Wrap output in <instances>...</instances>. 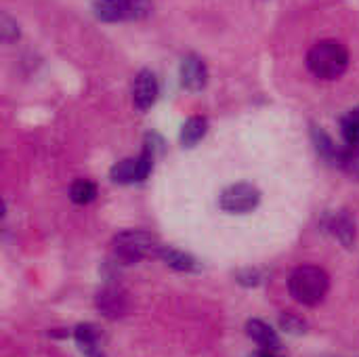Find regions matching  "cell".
Here are the masks:
<instances>
[{"mask_svg":"<svg viewBox=\"0 0 359 357\" xmlns=\"http://www.w3.org/2000/svg\"><path fill=\"white\" fill-rule=\"evenodd\" d=\"M307 67L320 80H339L349 67V50L339 40H320L307 53Z\"/></svg>","mask_w":359,"mask_h":357,"instance_id":"1","label":"cell"},{"mask_svg":"<svg viewBox=\"0 0 359 357\" xmlns=\"http://www.w3.org/2000/svg\"><path fill=\"white\" fill-rule=\"evenodd\" d=\"M288 290L297 303L305 307H316L326 299L330 290V278L318 265H301L290 274Z\"/></svg>","mask_w":359,"mask_h":357,"instance_id":"2","label":"cell"},{"mask_svg":"<svg viewBox=\"0 0 359 357\" xmlns=\"http://www.w3.org/2000/svg\"><path fill=\"white\" fill-rule=\"evenodd\" d=\"M111 246H114L116 259L124 265H133L143 259H158L162 250V244L158 242V238L143 229H126V231L116 234L111 240Z\"/></svg>","mask_w":359,"mask_h":357,"instance_id":"3","label":"cell"},{"mask_svg":"<svg viewBox=\"0 0 359 357\" xmlns=\"http://www.w3.org/2000/svg\"><path fill=\"white\" fill-rule=\"evenodd\" d=\"M95 15L101 21H137L151 13V0H95Z\"/></svg>","mask_w":359,"mask_h":357,"instance_id":"4","label":"cell"},{"mask_svg":"<svg viewBox=\"0 0 359 357\" xmlns=\"http://www.w3.org/2000/svg\"><path fill=\"white\" fill-rule=\"evenodd\" d=\"M261 202V191L250 183H236L223 189L219 206L229 215H246L255 210Z\"/></svg>","mask_w":359,"mask_h":357,"instance_id":"5","label":"cell"},{"mask_svg":"<svg viewBox=\"0 0 359 357\" xmlns=\"http://www.w3.org/2000/svg\"><path fill=\"white\" fill-rule=\"evenodd\" d=\"M95 305H97V311L103 318L120 320V318H124L128 314V295H126L124 288H120L116 284H107L97 292Z\"/></svg>","mask_w":359,"mask_h":357,"instance_id":"6","label":"cell"},{"mask_svg":"<svg viewBox=\"0 0 359 357\" xmlns=\"http://www.w3.org/2000/svg\"><path fill=\"white\" fill-rule=\"evenodd\" d=\"M160 95V84L154 72L141 69L133 82V105L139 112H147Z\"/></svg>","mask_w":359,"mask_h":357,"instance_id":"7","label":"cell"},{"mask_svg":"<svg viewBox=\"0 0 359 357\" xmlns=\"http://www.w3.org/2000/svg\"><path fill=\"white\" fill-rule=\"evenodd\" d=\"M208 82V69H206V63L198 57V55H187L183 61H181V84L191 90V93H198L206 86Z\"/></svg>","mask_w":359,"mask_h":357,"instance_id":"8","label":"cell"},{"mask_svg":"<svg viewBox=\"0 0 359 357\" xmlns=\"http://www.w3.org/2000/svg\"><path fill=\"white\" fill-rule=\"evenodd\" d=\"M158 259L164 265H168L170 269L181 271V274H198L202 269V265L198 263L196 257H191V255H187V252H183L179 248H172V246H162Z\"/></svg>","mask_w":359,"mask_h":357,"instance_id":"9","label":"cell"},{"mask_svg":"<svg viewBox=\"0 0 359 357\" xmlns=\"http://www.w3.org/2000/svg\"><path fill=\"white\" fill-rule=\"evenodd\" d=\"M330 231L332 236L345 246V248H353L355 246V240H358V227H355V221L349 213L341 210L337 213L332 219H330Z\"/></svg>","mask_w":359,"mask_h":357,"instance_id":"10","label":"cell"},{"mask_svg":"<svg viewBox=\"0 0 359 357\" xmlns=\"http://www.w3.org/2000/svg\"><path fill=\"white\" fill-rule=\"evenodd\" d=\"M246 335L261 347L265 349H278L280 347V337L278 332L263 320H248L246 322Z\"/></svg>","mask_w":359,"mask_h":357,"instance_id":"11","label":"cell"},{"mask_svg":"<svg viewBox=\"0 0 359 357\" xmlns=\"http://www.w3.org/2000/svg\"><path fill=\"white\" fill-rule=\"evenodd\" d=\"M74 337H76V343H78L80 351L86 357H107L101 351V347H99V335H97L95 326H90V324H80V326L76 328Z\"/></svg>","mask_w":359,"mask_h":357,"instance_id":"12","label":"cell"},{"mask_svg":"<svg viewBox=\"0 0 359 357\" xmlns=\"http://www.w3.org/2000/svg\"><path fill=\"white\" fill-rule=\"evenodd\" d=\"M206 130H208V120L202 116H191L181 128V143L185 147H194L206 135Z\"/></svg>","mask_w":359,"mask_h":357,"instance_id":"13","label":"cell"},{"mask_svg":"<svg viewBox=\"0 0 359 357\" xmlns=\"http://www.w3.org/2000/svg\"><path fill=\"white\" fill-rule=\"evenodd\" d=\"M341 135H343L347 147L359 149V105L343 116V120H341Z\"/></svg>","mask_w":359,"mask_h":357,"instance_id":"14","label":"cell"},{"mask_svg":"<svg viewBox=\"0 0 359 357\" xmlns=\"http://www.w3.org/2000/svg\"><path fill=\"white\" fill-rule=\"evenodd\" d=\"M111 181L116 183H133L139 181V158H126L111 166L109 170Z\"/></svg>","mask_w":359,"mask_h":357,"instance_id":"15","label":"cell"},{"mask_svg":"<svg viewBox=\"0 0 359 357\" xmlns=\"http://www.w3.org/2000/svg\"><path fill=\"white\" fill-rule=\"evenodd\" d=\"M97 196V185L88 179H78L69 187V198L74 204H88Z\"/></svg>","mask_w":359,"mask_h":357,"instance_id":"16","label":"cell"},{"mask_svg":"<svg viewBox=\"0 0 359 357\" xmlns=\"http://www.w3.org/2000/svg\"><path fill=\"white\" fill-rule=\"evenodd\" d=\"M19 23L11 17V15H6V13H2L0 15V38H2V42L4 44H13V42H17L19 40Z\"/></svg>","mask_w":359,"mask_h":357,"instance_id":"17","label":"cell"},{"mask_svg":"<svg viewBox=\"0 0 359 357\" xmlns=\"http://www.w3.org/2000/svg\"><path fill=\"white\" fill-rule=\"evenodd\" d=\"M280 326H282V330H286L290 335H303V332H307V322L303 318H299L297 314H292V311L280 316Z\"/></svg>","mask_w":359,"mask_h":357,"instance_id":"18","label":"cell"},{"mask_svg":"<svg viewBox=\"0 0 359 357\" xmlns=\"http://www.w3.org/2000/svg\"><path fill=\"white\" fill-rule=\"evenodd\" d=\"M236 280L242 286H259L263 282V276L257 269H246V271H238L236 274Z\"/></svg>","mask_w":359,"mask_h":357,"instance_id":"19","label":"cell"}]
</instances>
